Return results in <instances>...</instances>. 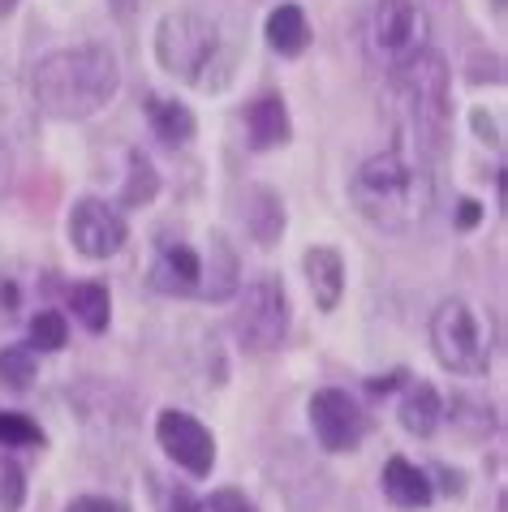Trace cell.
I'll return each mask as SVG.
<instances>
[{
    "label": "cell",
    "mask_w": 508,
    "mask_h": 512,
    "mask_svg": "<svg viewBox=\"0 0 508 512\" xmlns=\"http://www.w3.org/2000/svg\"><path fill=\"white\" fill-rule=\"evenodd\" d=\"M121 91L117 52L104 44H74L39 56L31 69V99L52 121H87Z\"/></svg>",
    "instance_id": "6da1fadb"
},
{
    "label": "cell",
    "mask_w": 508,
    "mask_h": 512,
    "mask_svg": "<svg viewBox=\"0 0 508 512\" xmlns=\"http://www.w3.org/2000/svg\"><path fill=\"white\" fill-rule=\"evenodd\" d=\"M349 203L379 233L418 229L431 216V203H435V181L427 173V160L409 155L405 147L371 155L349 177Z\"/></svg>",
    "instance_id": "7a4b0ae2"
},
{
    "label": "cell",
    "mask_w": 508,
    "mask_h": 512,
    "mask_svg": "<svg viewBox=\"0 0 508 512\" xmlns=\"http://www.w3.org/2000/svg\"><path fill=\"white\" fill-rule=\"evenodd\" d=\"M388 78H392V95H397L401 130L414 155L418 160H440L448 125H453V74H448V61L427 48Z\"/></svg>",
    "instance_id": "3957f363"
},
{
    "label": "cell",
    "mask_w": 508,
    "mask_h": 512,
    "mask_svg": "<svg viewBox=\"0 0 508 512\" xmlns=\"http://www.w3.org/2000/svg\"><path fill=\"white\" fill-rule=\"evenodd\" d=\"M155 61L186 87L220 91L233 78V56L224 52L220 26L194 9H177L155 26Z\"/></svg>",
    "instance_id": "277c9868"
},
{
    "label": "cell",
    "mask_w": 508,
    "mask_h": 512,
    "mask_svg": "<svg viewBox=\"0 0 508 512\" xmlns=\"http://www.w3.org/2000/svg\"><path fill=\"white\" fill-rule=\"evenodd\" d=\"M431 353L440 358L444 371L478 379L491 371V336L483 315L465 302V297H448L431 315Z\"/></svg>",
    "instance_id": "5b68a950"
},
{
    "label": "cell",
    "mask_w": 508,
    "mask_h": 512,
    "mask_svg": "<svg viewBox=\"0 0 508 512\" xmlns=\"http://www.w3.org/2000/svg\"><path fill=\"white\" fill-rule=\"evenodd\" d=\"M431 48V18L418 0H379L366 22V52L384 74H397L405 61Z\"/></svg>",
    "instance_id": "8992f818"
},
{
    "label": "cell",
    "mask_w": 508,
    "mask_h": 512,
    "mask_svg": "<svg viewBox=\"0 0 508 512\" xmlns=\"http://www.w3.org/2000/svg\"><path fill=\"white\" fill-rule=\"evenodd\" d=\"M289 293L280 276H254L246 289H237L233 336L246 353H272L289 336Z\"/></svg>",
    "instance_id": "52a82bcc"
},
{
    "label": "cell",
    "mask_w": 508,
    "mask_h": 512,
    "mask_svg": "<svg viewBox=\"0 0 508 512\" xmlns=\"http://www.w3.org/2000/svg\"><path fill=\"white\" fill-rule=\"evenodd\" d=\"M155 444L164 448L168 461L186 469L190 478H207L216 469V435L194 414H186V409H160V418H155Z\"/></svg>",
    "instance_id": "ba28073f"
},
{
    "label": "cell",
    "mask_w": 508,
    "mask_h": 512,
    "mask_svg": "<svg viewBox=\"0 0 508 512\" xmlns=\"http://www.w3.org/2000/svg\"><path fill=\"white\" fill-rule=\"evenodd\" d=\"M65 233H69V246H74L82 259H112V254H121L125 237H130V224L112 203L104 198H78L74 211H69L65 220Z\"/></svg>",
    "instance_id": "9c48e42d"
},
{
    "label": "cell",
    "mask_w": 508,
    "mask_h": 512,
    "mask_svg": "<svg viewBox=\"0 0 508 512\" xmlns=\"http://www.w3.org/2000/svg\"><path fill=\"white\" fill-rule=\"evenodd\" d=\"M310 431H315L323 452H358L366 439V414L362 405L341 388H319L306 405Z\"/></svg>",
    "instance_id": "30bf717a"
},
{
    "label": "cell",
    "mask_w": 508,
    "mask_h": 512,
    "mask_svg": "<svg viewBox=\"0 0 508 512\" xmlns=\"http://www.w3.org/2000/svg\"><path fill=\"white\" fill-rule=\"evenodd\" d=\"M242 289V259L224 233L207 237V250L199 254V297L203 302H229Z\"/></svg>",
    "instance_id": "8fae6325"
},
{
    "label": "cell",
    "mask_w": 508,
    "mask_h": 512,
    "mask_svg": "<svg viewBox=\"0 0 508 512\" xmlns=\"http://www.w3.org/2000/svg\"><path fill=\"white\" fill-rule=\"evenodd\" d=\"M151 289L164 297H199V250L186 241H164L151 263Z\"/></svg>",
    "instance_id": "7c38bea8"
},
{
    "label": "cell",
    "mask_w": 508,
    "mask_h": 512,
    "mask_svg": "<svg viewBox=\"0 0 508 512\" xmlns=\"http://www.w3.org/2000/svg\"><path fill=\"white\" fill-rule=\"evenodd\" d=\"M246 134H250V151H276L293 138V117L285 95L267 91L259 99H250L246 108Z\"/></svg>",
    "instance_id": "4fadbf2b"
},
{
    "label": "cell",
    "mask_w": 508,
    "mask_h": 512,
    "mask_svg": "<svg viewBox=\"0 0 508 512\" xmlns=\"http://www.w3.org/2000/svg\"><path fill=\"white\" fill-rule=\"evenodd\" d=\"M379 487H384V500L401 512H418L435 500V482L422 465L405 461V457H392L384 465V474H379Z\"/></svg>",
    "instance_id": "5bb4252c"
},
{
    "label": "cell",
    "mask_w": 508,
    "mask_h": 512,
    "mask_svg": "<svg viewBox=\"0 0 508 512\" xmlns=\"http://www.w3.org/2000/svg\"><path fill=\"white\" fill-rule=\"evenodd\" d=\"M242 224H246V233L259 241L263 250H272L280 237H285V198H280L272 186H250L242 194Z\"/></svg>",
    "instance_id": "9a60e30c"
},
{
    "label": "cell",
    "mask_w": 508,
    "mask_h": 512,
    "mask_svg": "<svg viewBox=\"0 0 508 512\" xmlns=\"http://www.w3.org/2000/svg\"><path fill=\"white\" fill-rule=\"evenodd\" d=\"M302 272H306L310 297H315L319 310H336V306H341V297H345V259H341V250L310 246L302 254Z\"/></svg>",
    "instance_id": "2e32d148"
},
{
    "label": "cell",
    "mask_w": 508,
    "mask_h": 512,
    "mask_svg": "<svg viewBox=\"0 0 508 512\" xmlns=\"http://www.w3.org/2000/svg\"><path fill=\"white\" fill-rule=\"evenodd\" d=\"M397 414H401V426L409 435L431 439L435 431H440V422H444V401H440V392H435L427 379H409V383H401Z\"/></svg>",
    "instance_id": "e0dca14e"
},
{
    "label": "cell",
    "mask_w": 508,
    "mask_h": 512,
    "mask_svg": "<svg viewBox=\"0 0 508 512\" xmlns=\"http://www.w3.org/2000/svg\"><path fill=\"white\" fill-rule=\"evenodd\" d=\"M35 121H39V108L31 91L22 87L9 69H0V138H31L35 134Z\"/></svg>",
    "instance_id": "ac0fdd59"
},
{
    "label": "cell",
    "mask_w": 508,
    "mask_h": 512,
    "mask_svg": "<svg viewBox=\"0 0 508 512\" xmlns=\"http://www.w3.org/2000/svg\"><path fill=\"white\" fill-rule=\"evenodd\" d=\"M267 48L280 52V56H302L310 48V22L302 5H293V0H285V5H276L272 13H267Z\"/></svg>",
    "instance_id": "d6986e66"
},
{
    "label": "cell",
    "mask_w": 508,
    "mask_h": 512,
    "mask_svg": "<svg viewBox=\"0 0 508 512\" xmlns=\"http://www.w3.org/2000/svg\"><path fill=\"white\" fill-rule=\"evenodd\" d=\"M147 117H151V134L160 142H168V147H190L194 134H199L194 112L186 104H177V99H151Z\"/></svg>",
    "instance_id": "ffe728a7"
},
{
    "label": "cell",
    "mask_w": 508,
    "mask_h": 512,
    "mask_svg": "<svg viewBox=\"0 0 508 512\" xmlns=\"http://www.w3.org/2000/svg\"><path fill=\"white\" fill-rule=\"evenodd\" d=\"M69 310H74V319L87 327L91 336L108 332V319H112V293H108V284H100V280L74 284V289H69Z\"/></svg>",
    "instance_id": "44dd1931"
},
{
    "label": "cell",
    "mask_w": 508,
    "mask_h": 512,
    "mask_svg": "<svg viewBox=\"0 0 508 512\" xmlns=\"http://www.w3.org/2000/svg\"><path fill=\"white\" fill-rule=\"evenodd\" d=\"M155 194H160V173H155V164L143 151H130V173H125V186H121V207H147Z\"/></svg>",
    "instance_id": "7402d4cb"
},
{
    "label": "cell",
    "mask_w": 508,
    "mask_h": 512,
    "mask_svg": "<svg viewBox=\"0 0 508 512\" xmlns=\"http://www.w3.org/2000/svg\"><path fill=\"white\" fill-rule=\"evenodd\" d=\"M39 375V362H35V349L31 345H9L0 349V383L9 392H26Z\"/></svg>",
    "instance_id": "603a6c76"
},
{
    "label": "cell",
    "mask_w": 508,
    "mask_h": 512,
    "mask_svg": "<svg viewBox=\"0 0 508 512\" xmlns=\"http://www.w3.org/2000/svg\"><path fill=\"white\" fill-rule=\"evenodd\" d=\"M444 418H453V426H461V431L474 435V439L496 431V414H491V405H483L478 396H453V405L444 409Z\"/></svg>",
    "instance_id": "cb8c5ba5"
},
{
    "label": "cell",
    "mask_w": 508,
    "mask_h": 512,
    "mask_svg": "<svg viewBox=\"0 0 508 512\" xmlns=\"http://www.w3.org/2000/svg\"><path fill=\"white\" fill-rule=\"evenodd\" d=\"M35 353H61L69 345V319L61 310H39L31 319V340H26Z\"/></svg>",
    "instance_id": "d4e9b609"
},
{
    "label": "cell",
    "mask_w": 508,
    "mask_h": 512,
    "mask_svg": "<svg viewBox=\"0 0 508 512\" xmlns=\"http://www.w3.org/2000/svg\"><path fill=\"white\" fill-rule=\"evenodd\" d=\"M0 448H44V431L26 414L0 409Z\"/></svg>",
    "instance_id": "484cf974"
},
{
    "label": "cell",
    "mask_w": 508,
    "mask_h": 512,
    "mask_svg": "<svg viewBox=\"0 0 508 512\" xmlns=\"http://www.w3.org/2000/svg\"><path fill=\"white\" fill-rule=\"evenodd\" d=\"M26 504V474L13 457H0V512H22Z\"/></svg>",
    "instance_id": "4316f807"
},
{
    "label": "cell",
    "mask_w": 508,
    "mask_h": 512,
    "mask_svg": "<svg viewBox=\"0 0 508 512\" xmlns=\"http://www.w3.org/2000/svg\"><path fill=\"white\" fill-rule=\"evenodd\" d=\"M199 512H259V508H254V500H250L246 491L224 487V491H211L207 500L199 504Z\"/></svg>",
    "instance_id": "83f0119b"
},
{
    "label": "cell",
    "mask_w": 508,
    "mask_h": 512,
    "mask_svg": "<svg viewBox=\"0 0 508 512\" xmlns=\"http://www.w3.org/2000/svg\"><path fill=\"white\" fill-rule=\"evenodd\" d=\"M65 512H125V504L108 500V495H78V500H69Z\"/></svg>",
    "instance_id": "f1b7e54d"
},
{
    "label": "cell",
    "mask_w": 508,
    "mask_h": 512,
    "mask_svg": "<svg viewBox=\"0 0 508 512\" xmlns=\"http://www.w3.org/2000/svg\"><path fill=\"white\" fill-rule=\"evenodd\" d=\"M478 224H483V203H478V198H461L457 203V229L470 233V229H478Z\"/></svg>",
    "instance_id": "f546056e"
},
{
    "label": "cell",
    "mask_w": 508,
    "mask_h": 512,
    "mask_svg": "<svg viewBox=\"0 0 508 512\" xmlns=\"http://www.w3.org/2000/svg\"><path fill=\"white\" fill-rule=\"evenodd\" d=\"M435 474H440L444 478V495H448V500H461V495H465V474H461V469H448V465H440V469H435Z\"/></svg>",
    "instance_id": "4dcf8cb0"
},
{
    "label": "cell",
    "mask_w": 508,
    "mask_h": 512,
    "mask_svg": "<svg viewBox=\"0 0 508 512\" xmlns=\"http://www.w3.org/2000/svg\"><path fill=\"white\" fill-rule=\"evenodd\" d=\"M9 186H13V151H9V142L0 138V198L9 194Z\"/></svg>",
    "instance_id": "1f68e13d"
},
{
    "label": "cell",
    "mask_w": 508,
    "mask_h": 512,
    "mask_svg": "<svg viewBox=\"0 0 508 512\" xmlns=\"http://www.w3.org/2000/svg\"><path fill=\"white\" fill-rule=\"evenodd\" d=\"M474 130L483 134V142H491V147H500V142H504V138H500V125L491 121L487 112H474Z\"/></svg>",
    "instance_id": "d6a6232c"
},
{
    "label": "cell",
    "mask_w": 508,
    "mask_h": 512,
    "mask_svg": "<svg viewBox=\"0 0 508 512\" xmlns=\"http://www.w3.org/2000/svg\"><path fill=\"white\" fill-rule=\"evenodd\" d=\"M401 379H405L401 371H392V375H375V379H371V392H375V396H388V392H397V388H401Z\"/></svg>",
    "instance_id": "836d02e7"
},
{
    "label": "cell",
    "mask_w": 508,
    "mask_h": 512,
    "mask_svg": "<svg viewBox=\"0 0 508 512\" xmlns=\"http://www.w3.org/2000/svg\"><path fill=\"white\" fill-rule=\"evenodd\" d=\"M108 5L117 9V18H134V5H138V0H108Z\"/></svg>",
    "instance_id": "e575fe53"
},
{
    "label": "cell",
    "mask_w": 508,
    "mask_h": 512,
    "mask_svg": "<svg viewBox=\"0 0 508 512\" xmlns=\"http://www.w3.org/2000/svg\"><path fill=\"white\" fill-rule=\"evenodd\" d=\"M13 9H18V0H0V18H9Z\"/></svg>",
    "instance_id": "d590c367"
},
{
    "label": "cell",
    "mask_w": 508,
    "mask_h": 512,
    "mask_svg": "<svg viewBox=\"0 0 508 512\" xmlns=\"http://www.w3.org/2000/svg\"><path fill=\"white\" fill-rule=\"evenodd\" d=\"M491 5H496V13H504V0H491Z\"/></svg>",
    "instance_id": "8d00e7d4"
}]
</instances>
